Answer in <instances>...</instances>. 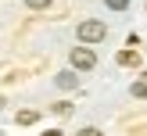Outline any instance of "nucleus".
<instances>
[{"label":"nucleus","instance_id":"f257e3e1","mask_svg":"<svg viewBox=\"0 0 147 136\" xmlns=\"http://www.w3.org/2000/svg\"><path fill=\"white\" fill-rule=\"evenodd\" d=\"M104 36H108V25L97 21V18H86L83 25H79V40H83V43H100Z\"/></svg>","mask_w":147,"mask_h":136},{"label":"nucleus","instance_id":"f03ea898","mask_svg":"<svg viewBox=\"0 0 147 136\" xmlns=\"http://www.w3.org/2000/svg\"><path fill=\"white\" fill-rule=\"evenodd\" d=\"M68 61H72V68H76V72H90L93 64H97V54H93L90 47H72Z\"/></svg>","mask_w":147,"mask_h":136},{"label":"nucleus","instance_id":"7ed1b4c3","mask_svg":"<svg viewBox=\"0 0 147 136\" xmlns=\"http://www.w3.org/2000/svg\"><path fill=\"white\" fill-rule=\"evenodd\" d=\"M119 64H126V68H136V64H140V54H136V50H122V54H119Z\"/></svg>","mask_w":147,"mask_h":136},{"label":"nucleus","instance_id":"20e7f679","mask_svg":"<svg viewBox=\"0 0 147 136\" xmlns=\"http://www.w3.org/2000/svg\"><path fill=\"white\" fill-rule=\"evenodd\" d=\"M54 82H57V86H61V90H76V82H79V79H76V75H72V72H61V75H57V79H54Z\"/></svg>","mask_w":147,"mask_h":136},{"label":"nucleus","instance_id":"39448f33","mask_svg":"<svg viewBox=\"0 0 147 136\" xmlns=\"http://www.w3.org/2000/svg\"><path fill=\"white\" fill-rule=\"evenodd\" d=\"M36 118H40V111H32V107L29 111H18V125H32Z\"/></svg>","mask_w":147,"mask_h":136},{"label":"nucleus","instance_id":"423d86ee","mask_svg":"<svg viewBox=\"0 0 147 136\" xmlns=\"http://www.w3.org/2000/svg\"><path fill=\"white\" fill-rule=\"evenodd\" d=\"M133 97L147 100V75H144V79H136V82H133Z\"/></svg>","mask_w":147,"mask_h":136},{"label":"nucleus","instance_id":"0eeeda50","mask_svg":"<svg viewBox=\"0 0 147 136\" xmlns=\"http://www.w3.org/2000/svg\"><path fill=\"white\" fill-rule=\"evenodd\" d=\"M108 7H111V11H126L129 0H108Z\"/></svg>","mask_w":147,"mask_h":136},{"label":"nucleus","instance_id":"6e6552de","mask_svg":"<svg viewBox=\"0 0 147 136\" xmlns=\"http://www.w3.org/2000/svg\"><path fill=\"white\" fill-rule=\"evenodd\" d=\"M29 7H32V11H43V7H50V0H25Z\"/></svg>","mask_w":147,"mask_h":136},{"label":"nucleus","instance_id":"1a4fd4ad","mask_svg":"<svg viewBox=\"0 0 147 136\" xmlns=\"http://www.w3.org/2000/svg\"><path fill=\"white\" fill-rule=\"evenodd\" d=\"M76 136H104V133H100V129H93V125H86V129H79Z\"/></svg>","mask_w":147,"mask_h":136},{"label":"nucleus","instance_id":"9d476101","mask_svg":"<svg viewBox=\"0 0 147 136\" xmlns=\"http://www.w3.org/2000/svg\"><path fill=\"white\" fill-rule=\"evenodd\" d=\"M43 136H61V133H54V129H50V133H43Z\"/></svg>","mask_w":147,"mask_h":136},{"label":"nucleus","instance_id":"9b49d317","mask_svg":"<svg viewBox=\"0 0 147 136\" xmlns=\"http://www.w3.org/2000/svg\"><path fill=\"white\" fill-rule=\"evenodd\" d=\"M0 107H4V97H0Z\"/></svg>","mask_w":147,"mask_h":136}]
</instances>
